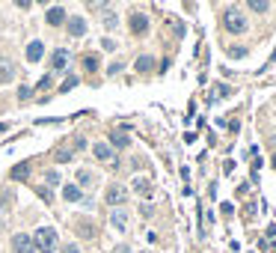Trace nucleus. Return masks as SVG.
I'll use <instances>...</instances> for the list:
<instances>
[{
  "mask_svg": "<svg viewBox=\"0 0 276 253\" xmlns=\"http://www.w3.org/2000/svg\"><path fill=\"white\" fill-rule=\"evenodd\" d=\"M33 244H36V250H42V253H54L57 250V232L51 227H39L33 232Z\"/></svg>",
  "mask_w": 276,
  "mask_h": 253,
  "instance_id": "obj_1",
  "label": "nucleus"
},
{
  "mask_svg": "<svg viewBox=\"0 0 276 253\" xmlns=\"http://www.w3.org/2000/svg\"><path fill=\"white\" fill-rule=\"evenodd\" d=\"M223 27H226L229 33H244V30H247V18H244L238 9H226V12H223Z\"/></svg>",
  "mask_w": 276,
  "mask_h": 253,
  "instance_id": "obj_2",
  "label": "nucleus"
},
{
  "mask_svg": "<svg viewBox=\"0 0 276 253\" xmlns=\"http://www.w3.org/2000/svg\"><path fill=\"white\" fill-rule=\"evenodd\" d=\"M104 200H107L110 206H116V208H119V206L128 200V188H125V185H110V188L104 191Z\"/></svg>",
  "mask_w": 276,
  "mask_h": 253,
  "instance_id": "obj_3",
  "label": "nucleus"
},
{
  "mask_svg": "<svg viewBox=\"0 0 276 253\" xmlns=\"http://www.w3.org/2000/svg\"><path fill=\"white\" fill-rule=\"evenodd\" d=\"M12 250H15V253H33L36 244H33V238H30L27 232H15V235H12Z\"/></svg>",
  "mask_w": 276,
  "mask_h": 253,
  "instance_id": "obj_4",
  "label": "nucleus"
},
{
  "mask_svg": "<svg viewBox=\"0 0 276 253\" xmlns=\"http://www.w3.org/2000/svg\"><path fill=\"white\" fill-rule=\"evenodd\" d=\"M92 155H95L98 161L116 164V155H113V149H110V143H95V146H92Z\"/></svg>",
  "mask_w": 276,
  "mask_h": 253,
  "instance_id": "obj_5",
  "label": "nucleus"
},
{
  "mask_svg": "<svg viewBox=\"0 0 276 253\" xmlns=\"http://www.w3.org/2000/svg\"><path fill=\"white\" fill-rule=\"evenodd\" d=\"M110 224H113L116 230H119V232H125V230H128V208H113Z\"/></svg>",
  "mask_w": 276,
  "mask_h": 253,
  "instance_id": "obj_6",
  "label": "nucleus"
},
{
  "mask_svg": "<svg viewBox=\"0 0 276 253\" xmlns=\"http://www.w3.org/2000/svg\"><path fill=\"white\" fill-rule=\"evenodd\" d=\"M74 143H63V146H57V152H54V158L60 161V164H68V161H74Z\"/></svg>",
  "mask_w": 276,
  "mask_h": 253,
  "instance_id": "obj_7",
  "label": "nucleus"
},
{
  "mask_svg": "<svg viewBox=\"0 0 276 253\" xmlns=\"http://www.w3.org/2000/svg\"><path fill=\"white\" fill-rule=\"evenodd\" d=\"M65 18H68V15H65V9H63V6H51V9H48V15H45V21H48L51 27L65 24Z\"/></svg>",
  "mask_w": 276,
  "mask_h": 253,
  "instance_id": "obj_8",
  "label": "nucleus"
},
{
  "mask_svg": "<svg viewBox=\"0 0 276 253\" xmlns=\"http://www.w3.org/2000/svg\"><path fill=\"white\" fill-rule=\"evenodd\" d=\"M128 24H131V30H134L137 36H143V33L149 30V15H143V12H134Z\"/></svg>",
  "mask_w": 276,
  "mask_h": 253,
  "instance_id": "obj_9",
  "label": "nucleus"
},
{
  "mask_svg": "<svg viewBox=\"0 0 276 253\" xmlns=\"http://www.w3.org/2000/svg\"><path fill=\"white\" fill-rule=\"evenodd\" d=\"M51 66H54L57 71H65V69H68V51H65V48H57V51L51 54Z\"/></svg>",
  "mask_w": 276,
  "mask_h": 253,
  "instance_id": "obj_10",
  "label": "nucleus"
},
{
  "mask_svg": "<svg viewBox=\"0 0 276 253\" xmlns=\"http://www.w3.org/2000/svg\"><path fill=\"white\" fill-rule=\"evenodd\" d=\"M12 78H15V66H12V60L0 57V84H9Z\"/></svg>",
  "mask_w": 276,
  "mask_h": 253,
  "instance_id": "obj_11",
  "label": "nucleus"
},
{
  "mask_svg": "<svg viewBox=\"0 0 276 253\" xmlns=\"http://www.w3.org/2000/svg\"><path fill=\"white\" fill-rule=\"evenodd\" d=\"M128 143H131V137H128V131H122V128L110 134V149H125Z\"/></svg>",
  "mask_w": 276,
  "mask_h": 253,
  "instance_id": "obj_12",
  "label": "nucleus"
},
{
  "mask_svg": "<svg viewBox=\"0 0 276 253\" xmlns=\"http://www.w3.org/2000/svg\"><path fill=\"white\" fill-rule=\"evenodd\" d=\"M42 54H45V45L39 42V39H33V42L27 45V60H30V63H39V60H42Z\"/></svg>",
  "mask_w": 276,
  "mask_h": 253,
  "instance_id": "obj_13",
  "label": "nucleus"
},
{
  "mask_svg": "<svg viewBox=\"0 0 276 253\" xmlns=\"http://www.w3.org/2000/svg\"><path fill=\"white\" fill-rule=\"evenodd\" d=\"M27 176H30V161L15 164V167H12V173H9V179H12V182H24Z\"/></svg>",
  "mask_w": 276,
  "mask_h": 253,
  "instance_id": "obj_14",
  "label": "nucleus"
},
{
  "mask_svg": "<svg viewBox=\"0 0 276 253\" xmlns=\"http://www.w3.org/2000/svg\"><path fill=\"white\" fill-rule=\"evenodd\" d=\"M65 24H68V33L71 36H84L86 33V21L77 15V18H65Z\"/></svg>",
  "mask_w": 276,
  "mask_h": 253,
  "instance_id": "obj_15",
  "label": "nucleus"
},
{
  "mask_svg": "<svg viewBox=\"0 0 276 253\" xmlns=\"http://www.w3.org/2000/svg\"><path fill=\"white\" fill-rule=\"evenodd\" d=\"M134 191L140 197H151V182H149V179H143V176H137L134 179Z\"/></svg>",
  "mask_w": 276,
  "mask_h": 253,
  "instance_id": "obj_16",
  "label": "nucleus"
},
{
  "mask_svg": "<svg viewBox=\"0 0 276 253\" xmlns=\"http://www.w3.org/2000/svg\"><path fill=\"white\" fill-rule=\"evenodd\" d=\"M63 197L68 203H77V200H81V188H77V185H63Z\"/></svg>",
  "mask_w": 276,
  "mask_h": 253,
  "instance_id": "obj_17",
  "label": "nucleus"
},
{
  "mask_svg": "<svg viewBox=\"0 0 276 253\" xmlns=\"http://www.w3.org/2000/svg\"><path fill=\"white\" fill-rule=\"evenodd\" d=\"M229 92H232V90H229L226 84H217V87H214V92H208V101H217V98H226Z\"/></svg>",
  "mask_w": 276,
  "mask_h": 253,
  "instance_id": "obj_18",
  "label": "nucleus"
},
{
  "mask_svg": "<svg viewBox=\"0 0 276 253\" xmlns=\"http://www.w3.org/2000/svg\"><path fill=\"white\" fill-rule=\"evenodd\" d=\"M253 12H258V15H264L267 9H270V3H264V0H250V3H247Z\"/></svg>",
  "mask_w": 276,
  "mask_h": 253,
  "instance_id": "obj_19",
  "label": "nucleus"
},
{
  "mask_svg": "<svg viewBox=\"0 0 276 253\" xmlns=\"http://www.w3.org/2000/svg\"><path fill=\"white\" fill-rule=\"evenodd\" d=\"M77 84H81V78H77V75H68V78L63 81V87H60V92H68V90H74Z\"/></svg>",
  "mask_w": 276,
  "mask_h": 253,
  "instance_id": "obj_20",
  "label": "nucleus"
},
{
  "mask_svg": "<svg viewBox=\"0 0 276 253\" xmlns=\"http://www.w3.org/2000/svg\"><path fill=\"white\" fill-rule=\"evenodd\" d=\"M84 69H86V71H98V57H95V54H86V57H84Z\"/></svg>",
  "mask_w": 276,
  "mask_h": 253,
  "instance_id": "obj_21",
  "label": "nucleus"
},
{
  "mask_svg": "<svg viewBox=\"0 0 276 253\" xmlns=\"http://www.w3.org/2000/svg\"><path fill=\"white\" fill-rule=\"evenodd\" d=\"M151 66H154L151 57H137V71H151Z\"/></svg>",
  "mask_w": 276,
  "mask_h": 253,
  "instance_id": "obj_22",
  "label": "nucleus"
},
{
  "mask_svg": "<svg viewBox=\"0 0 276 253\" xmlns=\"http://www.w3.org/2000/svg\"><path fill=\"white\" fill-rule=\"evenodd\" d=\"M77 232H81V235H86V238H92V235H95L89 221H81V224H77Z\"/></svg>",
  "mask_w": 276,
  "mask_h": 253,
  "instance_id": "obj_23",
  "label": "nucleus"
},
{
  "mask_svg": "<svg viewBox=\"0 0 276 253\" xmlns=\"http://www.w3.org/2000/svg\"><path fill=\"white\" fill-rule=\"evenodd\" d=\"M92 182V173L89 170H77V185H89Z\"/></svg>",
  "mask_w": 276,
  "mask_h": 253,
  "instance_id": "obj_24",
  "label": "nucleus"
},
{
  "mask_svg": "<svg viewBox=\"0 0 276 253\" xmlns=\"http://www.w3.org/2000/svg\"><path fill=\"white\" fill-rule=\"evenodd\" d=\"M45 182L57 188V185H60V173H57V170H48V173H45Z\"/></svg>",
  "mask_w": 276,
  "mask_h": 253,
  "instance_id": "obj_25",
  "label": "nucleus"
},
{
  "mask_svg": "<svg viewBox=\"0 0 276 253\" xmlns=\"http://www.w3.org/2000/svg\"><path fill=\"white\" fill-rule=\"evenodd\" d=\"M6 203H12V191H6V188H3V191H0V211L6 208Z\"/></svg>",
  "mask_w": 276,
  "mask_h": 253,
  "instance_id": "obj_26",
  "label": "nucleus"
},
{
  "mask_svg": "<svg viewBox=\"0 0 276 253\" xmlns=\"http://www.w3.org/2000/svg\"><path fill=\"white\" fill-rule=\"evenodd\" d=\"M101 21H104V24H107V27H116V24H119V18H116V15H113V12H110V9H107V12H104V18H101Z\"/></svg>",
  "mask_w": 276,
  "mask_h": 253,
  "instance_id": "obj_27",
  "label": "nucleus"
},
{
  "mask_svg": "<svg viewBox=\"0 0 276 253\" xmlns=\"http://www.w3.org/2000/svg\"><path fill=\"white\" fill-rule=\"evenodd\" d=\"M122 71V63H110V69H107V75H119Z\"/></svg>",
  "mask_w": 276,
  "mask_h": 253,
  "instance_id": "obj_28",
  "label": "nucleus"
},
{
  "mask_svg": "<svg viewBox=\"0 0 276 253\" xmlns=\"http://www.w3.org/2000/svg\"><path fill=\"white\" fill-rule=\"evenodd\" d=\"M30 95H33V92H30V87H21V90H18V98H21V101H27Z\"/></svg>",
  "mask_w": 276,
  "mask_h": 253,
  "instance_id": "obj_29",
  "label": "nucleus"
},
{
  "mask_svg": "<svg viewBox=\"0 0 276 253\" xmlns=\"http://www.w3.org/2000/svg\"><path fill=\"white\" fill-rule=\"evenodd\" d=\"M63 253H81V247H77V244H65Z\"/></svg>",
  "mask_w": 276,
  "mask_h": 253,
  "instance_id": "obj_30",
  "label": "nucleus"
},
{
  "mask_svg": "<svg viewBox=\"0 0 276 253\" xmlns=\"http://www.w3.org/2000/svg\"><path fill=\"white\" fill-rule=\"evenodd\" d=\"M101 45H104V51H116V42H113V39H104Z\"/></svg>",
  "mask_w": 276,
  "mask_h": 253,
  "instance_id": "obj_31",
  "label": "nucleus"
},
{
  "mask_svg": "<svg viewBox=\"0 0 276 253\" xmlns=\"http://www.w3.org/2000/svg\"><path fill=\"white\" fill-rule=\"evenodd\" d=\"M229 54H232V57H244L247 51H244V48H229Z\"/></svg>",
  "mask_w": 276,
  "mask_h": 253,
  "instance_id": "obj_32",
  "label": "nucleus"
},
{
  "mask_svg": "<svg viewBox=\"0 0 276 253\" xmlns=\"http://www.w3.org/2000/svg\"><path fill=\"white\" fill-rule=\"evenodd\" d=\"M48 87H51V78H42V81H39V87H36V90H48Z\"/></svg>",
  "mask_w": 276,
  "mask_h": 253,
  "instance_id": "obj_33",
  "label": "nucleus"
},
{
  "mask_svg": "<svg viewBox=\"0 0 276 253\" xmlns=\"http://www.w3.org/2000/svg\"><path fill=\"white\" fill-rule=\"evenodd\" d=\"M113 253H134V250H131L128 244H119V247H116V250H113Z\"/></svg>",
  "mask_w": 276,
  "mask_h": 253,
  "instance_id": "obj_34",
  "label": "nucleus"
},
{
  "mask_svg": "<svg viewBox=\"0 0 276 253\" xmlns=\"http://www.w3.org/2000/svg\"><path fill=\"white\" fill-rule=\"evenodd\" d=\"M273 167H276V155H273Z\"/></svg>",
  "mask_w": 276,
  "mask_h": 253,
  "instance_id": "obj_35",
  "label": "nucleus"
}]
</instances>
